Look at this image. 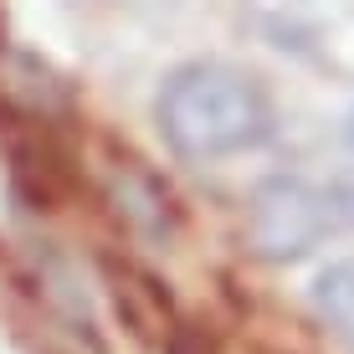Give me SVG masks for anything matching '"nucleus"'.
Masks as SVG:
<instances>
[{"label":"nucleus","mask_w":354,"mask_h":354,"mask_svg":"<svg viewBox=\"0 0 354 354\" xmlns=\"http://www.w3.org/2000/svg\"><path fill=\"white\" fill-rule=\"evenodd\" d=\"M160 129L190 160H221L247 144H257L272 113H267L262 88L247 72L226 62H190L165 82L160 93Z\"/></svg>","instance_id":"1"},{"label":"nucleus","mask_w":354,"mask_h":354,"mask_svg":"<svg viewBox=\"0 0 354 354\" xmlns=\"http://www.w3.org/2000/svg\"><path fill=\"white\" fill-rule=\"evenodd\" d=\"M344 221L339 190L328 195L308 180H267L252 195V247L272 262H292L303 252H313L319 241Z\"/></svg>","instance_id":"2"},{"label":"nucleus","mask_w":354,"mask_h":354,"mask_svg":"<svg viewBox=\"0 0 354 354\" xmlns=\"http://www.w3.org/2000/svg\"><path fill=\"white\" fill-rule=\"evenodd\" d=\"M313 308H319V319L354 349V257L334 262L319 277V288H313Z\"/></svg>","instance_id":"3"},{"label":"nucleus","mask_w":354,"mask_h":354,"mask_svg":"<svg viewBox=\"0 0 354 354\" xmlns=\"http://www.w3.org/2000/svg\"><path fill=\"white\" fill-rule=\"evenodd\" d=\"M349 144H354V118H349Z\"/></svg>","instance_id":"4"}]
</instances>
